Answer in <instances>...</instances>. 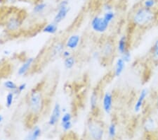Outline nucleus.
Returning <instances> with one entry per match:
<instances>
[{
	"label": "nucleus",
	"mask_w": 158,
	"mask_h": 140,
	"mask_svg": "<svg viewBox=\"0 0 158 140\" xmlns=\"http://www.w3.org/2000/svg\"><path fill=\"white\" fill-rule=\"evenodd\" d=\"M4 86L7 89L11 91V92L14 93V94L18 93V86L14 82V81L10 80L6 81V82L4 83Z\"/></svg>",
	"instance_id": "20"
},
{
	"label": "nucleus",
	"mask_w": 158,
	"mask_h": 140,
	"mask_svg": "<svg viewBox=\"0 0 158 140\" xmlns=\"http://www.w3.org/2000/svg\"><path fill=\"white\" fill-rule=\"evenodd\" d=\"M121 57L127 64H128L131 62L132 56H131V51H130V50L129 49L128 50H127L126 52L124 53V54H122Z\"/></svg>",
	"instance_id": "25"
},
{
	"label": "nucleus",
	"mask_w": 158,
	"mask_h": 140,
	"mask_svg": "<svg viewBox=\"0 0 158 140\" xmlns=\"http://www.w3.org/2000/svg\"><path fill=\"white\" fill-rule=\"evenodd\" d=\"M87 132L90 140H102L105 133L103 125L98 121H89Z\"/></svg>",
	"instance_id": "2"
},
{
	"label": "nucleus",
	"mask_w": 158,
	"mask_h": 140,
	"mask_svg": "<svg viewBox=\"0 0 158 140\" xmlns=\"http://www.w3.org/2000/svg\"><path fill=\"white\" fill-rule=\"evenodd\" d=\"M156 1H157V0H156Z\"/></svg>",
	"instance_id": "36"
},
{
	"label": "nucleus",
	"mask_w": 158,
	"mask_h": 140,
	"mask_svg": "<svg viewBox=\"0 0 158 140\" xmlns=\"http://www.w3.org/2000/svg\"><path fill=\"white\" fill-rule=\"evenodd\" d=\"M34 60L35 59L32 57L28 58V59L25 61V62L23 64V65L20 66V67L19 69V70H18V75L19 76L25 75V74L27 72V71H28L30 67H31L32 64L34 62Z\"/></svg>",
	"instance_id": "13"
},
{
	"label": "nucleus",
	"mask_w": 158,
	"mask_h": 140,
	"mask_svg": "<svg viewBox=\"0 0 158 140\" xmlns=\"http://www.w3.org/2000/svg\"><path fill=\"white\" fill-rule=\"evenodd\" d=\"M63 50H64V44L63 43L59 42L56 43L55 45H53L52 51H51V57H55L62 54L63 51H64Z\"/></svg>",
	"instance_id": "14"
},
{
	"label": "nucleus",
	"mask_w": 158,
	"mask_h": 140,
	"mask_svg": "<svg viewBox=\"0 0 158 140\" xmlns=\"http://www.w3.org/2000/svg\"><path fill=\"white\" fill-rule=\"evenodd\" d=\"M20 26V22L19 19H11L7 24V29L10 31H15L17 29H19Z\"/></svg>",
	"instance_id": "17"
},
{
	"label": "nucleus",
	"mask_w": 158,
	"mask_h": 140,
	"mask_svg": "<svg viewBox=\"0 0 158 140\" xmlns=\"http://www.w3.org/2000/svg\"><path fill=\"white\" fill-rule=\"evenodd\" d=\"M150 55L155 60H158V39L155 40L150 49Z\"/></svg>",
	"instance_id": "22"
},
{
	"label": "nucleus",
	"mask_w": 158,
	"mask_h": 140,
	"mask_svg": "<svg viewBox=\"0 0 158 140\" xmlns=\"http://www.w3.org/2000/svg\"><path fill=\"white\" fill-rule=\"evenodd\" d=\"M98 96L96 92H93L90 97V108L92 112L96 111L98 107Z\"/></svg>",
	"instance_id": "16"
},
{
	"label": "nucleus",
	"mask_w": 158,
	"mask_h": 140,
	"mask_svg": "<svg viewBox=\"0 0 158 140\" xmlns=\"http://www.w3.org/2000/svg\"><path fill=\"white\" fill-rule=\"evenodd\" d=\"M69 121H72V115L70 113H65L61 118V124L65 123Z\"/></svg>",
	"instance_id": "28"
},
{
	"label": "nucleus",
	"mask_w": 158,
	"mask_h": 140,
	"mask_svg": "<svg viewBox=\"0 0 158 140\" xmlns=\"http://www.w3.org/2000/svg\"><path fill=\"white\" fill-rule=\"evenodd\" d=\"M58 30V25L55 23H52V24H47L43 29V32L47 33L49 34H54L57 32Z\"/></svg>",
	"instance_id": "18"
},
{
	"label": "nucleus",
	"mask_w": 158,
	"mask_h": 140,
	"mask_svg": "<svg viewBox=\"0 0 158 140\" xmlns=\"http://www.w3.org/2000/svg\"><path fill=\"white\" fill-rule=\"evenodd\" d=\"M41 129L39 127H35L34 129H33L32 132L30 133L28 137L26 138V140H37L39 138L40 136L41 135Z\"/></svg>",
	"instance_id": "19"
},
{
	"label": "nucleus",
	"mask_w": 158,
	"mask_h": 140,
	"mask_svg": "<svg viewBox=\"0 0 158 140\" xmlns=\"http://www.w3.org/2000/svg\"><path fill=\"white\" fill-rule=\"evenodd\" d=\"M117 50L121 55L124 54L127 50H129L128 47V38L127 35H122L118 40V45H117Z\"/></svg>",
	"instance_id": "10"
},
{
	"label": "nucleus",
	"mask_w": 158,
	"mask_h": 140,
	"mask_svg": "<svg viewBox=\"0 0 158 140\" xmlns=\"http://www.w3.org/2000/svg\"><path fill=\"white\" fill-rule=\"evenodd\" d=\"M113 96L110 92H106L103 96V109L106 114H110L113 108Z\"/></svg>",
	"instance_id": "6"
},
{
	"label": "nucleus",
	"mask_w": 158,
	"mask_h": 140,
	"mask_svg": "<svg viewBox=\"0 0 158 140\" xmlns=\"http://www.w3.org/2000/svg\"><path fill=\"white\" fill-rule=\"evenodd\" d=\"M115 13L112 10V11H106L103 17L106 22H108L109 24H110L114 19V18H115Z\"/></svg>",
	"instance_id": "21"
},
{
	"label": "nucleus",
	"mask_w": 158,
	"mask_h": 140,
	"mask_svg": "<svg viewBox=\"0 0 158 140\" xmlns=\"http://www.w3.org/2000/svg\"><path fill=\"white\" fill-rule=\"evenodd\" d=\"M62 55H63V57H65V58H68V57H70V56H71L70 52V51H68V50H64V51H63V53H62Z\"/></svg>",
	"instance_id": "31"
},
{
	"label": "nucleus",
	"mask_w": 158,
	"mask_h": 140,
	"mask_svg": "<svg viewBox=\"0 0 158 140\" xmlns=\"http://www.w3.org/2000/svg\"><path fill=\"white\" fill-rule=\"evenodd\" d=\"M156 65H157V67H158V60H157V63H156Z\"/></svg>",
	"instance_id": "35"
},
{
	"label": "nucleus",
	"mask_w": 158,
	"mask_h": 140,
	"mask_svg": "<svg viewBox=\"0 0 158 140\" xmlns=\"http://www.w3.org/2000/svg\"><path fill=\"white\" fill-rule=\"evenodd\" d=\"M148 93V90L147 88H143L140 91L139 95L134 106V111L135 113H139L142 111Z\"/></svg>",
	"instance_id": "5"
},
{
	"label": "nucleus",
	"mask_w": 158,
	"mask_h": 140,
	"mask_svg": "<svg viewBox=\"0 0 158 140\" xmlns=\"http://www.w3.org/2000/svg\"><path fill=\"white\" fill-rule=\"evenodd\" d=\"M114 52V45L113 42L107 41L104 43L101 50V57L109 58L113 56Z\"/></svg>",
	"instance_id": "8"
},
{
	"label": "nucleus",
	"mask_w": 158,
	"mask_h": 140,
	"mask_svg": "<svg viewBox=\"0 0 158 140\" xmlns=\"http://www.w3.org/2000/svg\"><path fill=\"white\" fill-rule=\"evenodd\" d=\"M61 115V108L59 103H56L54 107L53 108L52 113L51 115L49 120V124L51 126H53L56 124L59 119L60 118Z\"/></svg>",
	"instance_id": "7"
},
{
	"label": "nucleus",
	"mask_w": 158,
	"mask_h": 140,
	"mask_svg": "<svg viewBox=\"0 0 158 140\" xmlns=\"http://www.w3.org/2000/svg\"><path fill=\"white\" fill-rule=\"evenodd\" d=\"M75 64V57H73V56H70V57L65 58L64 60V66L67 69V70H70L72 69L74 65Z\"/></svg>",
	"instance_id": "24"
},
{
	"label": "nucleus",
	"mask_w": 158,
	"mask_h": 140,
	"mask_svg": "<svg viewBox=\"0 0 158 140\" xmlns=\"http://www.w3.org/2000/svg\"><path fill=\"white\" fill-rule=\"evenodd\" d=\"M25 88H26V84H21L18 86V93H20L22 91H23Z\"/></svg>",
	"instance_id": "30"
},
{
	"label": "nucleus",
	"mask_w": 158,
	"mask_h": 140,
	"mask_svg": "<svg viewBox=\"0 0 158 140\" xmlns=\"http://www.w3.org/2000/svg\"><path fill=\"white\" fill-rule=\"evenodd\" d=\"M30 109L33 114H38L42 106V97L40 91H35L30 96Z\"/></svg>",
	"instance_id": "3"
},
{
	"label": "nucleus",
	"mask_w": 158,
	"mask_h": 140,
	"mask_svg": "<svg viewBox=\"0 0 158 140\" xmlns=\"http://www.w3.org/2000/svg\"><path fill=\"white\" fill-rule=\"evenodd\" d=\"M117 132H118V129H117V125L114 122L109 124L108 127V134L110 139L113 140L117 136Z\"/></svg>",
	"instance_id": "15"
},
{
	"label": "nucleus",
	"mask_w": 158,
	"mask_h": 140,
	"mask_svg": "<svg viewBox=\"0 0 158 140\" xmlns=\"http://www.w3.org/2000/svg\"><path fill=\"white\" fill-rule=\"evenodd\" d=\"M157 4L156 0H143L142 7L148 9H152Z\"/></svg>",
	"instance_id": "23"
},
{
	"label": "nucleus",
	"mask_w": 158,
	"mask_h": 140,
	"mask_svg": "<svg viewBox=\"0 0 158 140\" xmlns=\"http://www.w3.org/2000/svg\"><path fill=\"white\" fill-rule=\"evenodd\" d=\"M155 19L156 16L152 9H146L141 6L133 14L131 21L137 27L146 28L153 24Z\"/></svg>",
	"instance_id": "1"
},
{
	"label": "nucleus",
	"mask_w": 158,
	"mask_h": 140,
	"mask_svg": "<svg viewBox=\"0 0 158 140\" xmlns=\"http://www.w3.org/2000/svg\"><path fill=\"white\" fill-rule=\"evenodd\" d=\"M62 124V127L63 129H64L65 131H68L70 130L71 129V127L73 126V124H72V121H69V122H67V123H63V124Z\"/></svg>",
	"instance_id": "29"
},
{
	"label": "nucleus",
	"mask_w": 158,
	"mask_h": 140,
	"mask_svg": "<svg viewBox=\"0 0 158 140\" xmlns=\"http://www.w3.org/2000/svg\"><path fill=\"white\" fill-rule=\"evenodd\" d=\"M14 93L10 92L7 94L6 97V104L8 108H10V107L12 106L13 102H14Z\"/></svg>",
	"instance_id": "26"
},
{
	"label": "nucleus",
	"mask_w": 158,
	"mask_h": 140,
	"mask_svg": "<svg viewBox=\"0 0 158 140\" xmlns=\"http://www.w3.org/2000/svg\"><path fill=\"white\" fill-rule=\"evenodd\" d=\"M69 10L70 8L68 7V6L58 7V11L57 14H56L54 19H53V23L58 24L62 21L67 16L68 12H69Z\"/></svg>",
	"instance_id": "9"
},
{
	"label": "nucleus",
	"mask_w": 158,
	"mask_h": 140,
	"mask_svg": "<svg viewBox=\"0 0 158 140\" xmlns=\"http://www.w3.org/2000/svg\"><path fill=\"white\" fill-rule=\"evenodd\" d=\"M80 42V36L79 35H73L68 38L66 41V47L68 49L74 50L78 47Z\"/></svg>",
	"instance_id": "12"
},
{
	"label": "nucleus",
	"mask_w": 158,
	"mask_h": 140,
	"mask_svg": "<svg viewBox=\"0 0 158 140\" xmlns=\"http://www.w3.org/2000/svg\"><path fill=\"white\" fill-rule=\"evenodd\" d=\"M46 7H47V4L44 3L38 4L34 7L33 11H34L35 13H36V14H39V13H41L44 11V10L46 9Z\"/></svg>",
	"instance_id": "27"
},
{
	"label": "nucleus",
	"mask_w": 158,
	"mask_h": 140,
	"mask_svg": "<svg viewBox=\"0 0 158 140\" xmlns=\"http://www.w3.org/2000/svg\"><path fill=\"white\" fill-rule=\"evenodd\" d=\"M110 24L105 21L103 17L96 16H94L91 22V29L96 33L103 34L108 30Z\"/></svg>",
	"instance_id": "4"
},
{
	"label": "nucleus",
	"mask_w": 158,
	"mask_h": 140,
	"mask_svg": "<svg viewBox=\"0 0 158 140\" xmlns=\"http://www.w3.org/2000/svg\"><path fill=\"white\" fill-rule=\"evenodd\" d=\"M2 120H3V118H2V116L0 115V123H2Z\"/></svg>",
	"instance_id": "34"
},
{
	"label": "nucleus",
	"mask_w": 158,
	"mask_h": 140,
	"mask_svg": "<svg viewBox=\"0 0 158 140\" xmlns=\"http://www.w3.org/2000/svg\"><path fill=\"white\" fill-rule=\"evenodd\" d=\"M155 105H156L157 108L158 109V96L156 98V101H155Z\"/></svg>",
	"instance_id": "33"
},
{
	"label": "nucleus",
	"mask_w": 158,
	"mask_h": 140,
	"mask_svg": "<svg viewBox=\"0 0 158 140\" xmlns=\"http://www.w3.org/2000/svg\"><path fill=\"white\" fill-rule=\"evenodd\" d=\"M127 63L122 60V57L118 58L116 61L115 66H114V75L116 77H119L120 76L122 73L124 72V70H125Z\"/></svg>",
	"instance_id": "11"
},
{
	"label": "nucleus",
	"mask_w": 158,
	"mask_h": 140,
	"mask_svg": "<svg viewBox=\"0 0 158 140\" xmlns=\"http://www.w3.org/2000/svg\"><path fill=\"white\" fill-rule=\"evenodd\" d=\"M104 8H105V10L106 11H112V9H113V7H112L110 4H106V6L104 7Z\"/></svg>",
	"instance_id": "32"
}]
</instances>
